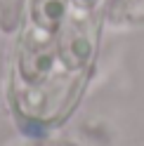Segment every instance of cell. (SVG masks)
I'll list each match as a JSON object with an SVG mask.
<instances>
[{"mask_svg": "<svg viewBox=\"0 0 144 146\" xmlns=\"http://www.w3.org/2000/svg\"><path fill=\"white\" fill-rule=\"evenodd\" d=\"M35 26L55 31L66 17V0H33Z\"/></svg>", "mask_w": 144, "mask_h": 146, "instance_id": "cell-1", "label": "cell"}, {"mask_svg": "<svg viewBox=\"0 0 144 146\" xmlns=\"http://www.w3.org/2000/svg\"><path fill=\"white\" fill-rule=\"evenodd\" d=\"M71 3H73V5H78V7H87V10H90V7H92L97 0H71Z\"/></svg>", "mask_w": 144, "mask_h": 146, "instance_id": "cell-2", "label": "cell"}]
</instances>
